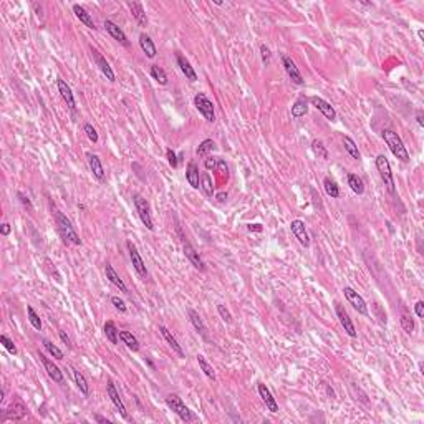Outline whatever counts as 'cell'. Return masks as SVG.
Instances as JSON below:
<instances>
[{"instance_id":"cell-10","label":"cell","mask_w":424,"mask_h":424,"mask_svg":"<svg viewBox=\"0 0 424 424\" xmlns=\"http://www.w3.org/2000/svg\"><path fill=\"white\" fill-rule=\"evenodd\" d=\"M282 63H283V68H285V71H287L288 78H290L295 85H299V86L305 85V80H303V77H302L299 66L295 65V61H293L290 57L282 55Z\"/></svg>"},{"instance_id":"cell-7","label":"cell","mask_w":424,"mask_h":424,"mask_svg":"<svg viewBox=\"0 0 424 424\" xmlns=\"http://www.w3.org/2000/svg\"><path fill=\"white\" fill-rule=\"evenodd\" d=\"M126 247H128L129 259H131V263H133L134 270H136V274L140 275L142 280H146V279H148V268H146V263H144V260H142V257L140 255V252H138L136 245H134L133 242H128V243H126Z\"/></svg>"},{"instance_id":"cell-44","label":"cell","mask_w":424,"mask_h":424,"mask_svg":"<svg viewBox=\"0 0 424 424\" xmlns=\"http://www.w3.org/2000/svg\"><path fill=\"white\" fill-rule=\"evenodd\" d=\"M214 148H216V142H214L212 140H204L199 144V148L196 149V154L197 156H205V154H207L209 151H212Z\"/></svg>"},{"instance_id":"cell-28","label":"cell","mask_w":424,"mask_h":424,"mask_svg":"<svg viewBox=\"0 0 424 424\" xmlns=\"http://www.w3.org/2000/svg\"><path fill=\"white\" fill-rule=\"evenodd\" d=\"M73 14H75V17H77V19H78L83 25H86V27H88V28H91V30H96V25H95V22H93V19H91V15L88 14V12H86L81 5H78V3H75V5H73Z\"/></svg>"},{"instance_id":"cell-23","label":"cell","mask_w":424,"mask_h":424,"mask_svg":"<svg viewBox=\"0 0 424 424\" xmlns=\"http://www.w3.org/2000/svg\"><path fill=\"white\" fill-rule=\"evenodd\" d=\"M86 159H88L90 171L93 173L95 178L98 179V181H103V179H104V167L101 164V159L96 156V154H91V153L86 154Z\"/></svg>"},{"instance_id":"cell-31","label":"cell","mask_w":424,"mask_h":424,"mask_svg":"<svg viewBox=\"0 0 424 424\" xmlns=\"http://www.w3.org/2000/svg\"><path fill=\"white\" fill-rule=\"evenodd\" d=\"M292 118H302V116H305L306 113H308V100L306 98H299L295 103L292 104Z\"/></svg>"},{"instance_id":"cell-57","label":"cell","mask_w":424,"mask_h":424,"mask_svg":"<svg viewBox=\"0 0 424 424\" xmlns=\"http://www.w3.org/2000/svg\"><path fill=\"white\" fill-rule=\"evenodd\" d=\"M262 225L260 224H249V230L250 232H262Z\"/></svg>"},{"instance_id":"cell-13","label":"cell","mask_w":424,"mask_h":424,"mask_svg":"<svg viewBox=\"0 0 424 424\" xmlns=\"http://www.w3.org/2000/svg\"><path fill=\"white\" fill-rule=\"evenodd\" d=\"M310 103H312V106L317 108V110L320 111L326 120H330V121L337 120V111H335V108L331 106L328 101H325L323 98H320V96H312V98H310Z\"/></svg>"},{"instance_id":"cell-20","label":"cell","mask_w":424,"mask_h":424,"mask_svg":"<svg viewBox=\"0 0 424 424\" xmlns=\"http://www.w3.org/2000/svg\"><path fill=\"white\" fill-rule=\"evenodd\" d=\"M91 53H93V58H95L96 65H98V68L101 70V73L104 75V77H106V80H110L111 83L115 81V80H116V77H115V71L111 70L110 63H108L106 60H104V58H103V55H101V53L98 52V50L91 48Z\"/></svg>"},{"instance_id":"cell-48","label":"cell","mask_w":424,"mask_h":424,"mask_svg":"<svg viewBox=\"0 0 424 424\" xmlns=\"http://www.w3.org/2000/svg\"><path fill=\"white\" fill-rule=\"evenodd\" d=\"M260 57H262V61L263 65H270V58H272V53H270V48L265 47V45H260Z\"/></svg>"},{"instance_id":"cell-12","label":"cell","mask_w":424,"mask_h":424,"mask_svg":"<svg viewBox=\"0 0 424 424\" xmlns=\"http://www.w3.org/2000/svg\"><path fill=\"white\" fill-rule=\"evenodd\" d=\"M335 310H337V317H338L340 323H342L343 330L346 331V335H348V337H351V338H355L356 337V328H355L353 322H351L350 315H348V312L345 310V306L337 303V305H335Z\"/></svg>"},{"instance_id":"cell-26","label":"cell","mask_w":424,"mask_h":424,"mask_svg":"<svg viewBox=\"0 0 424 424\" xmlns=\"http://www.w3.org/2000/svg\"><path fill=\"white\" fill-rule=\"evenodd\" d=\"M128 7H129V10H131L134 20L138 22V25H140V27H146V25H148V17H146V12H144V8H142L141 3L140 2H128Z\"/></svg>"},{"instance_id":"cell-50","label":"cell","mask_w":424,"mask_h":424,"mask_svg":"<svg viewBox=\"0 0 424 424\" xmlns=\"http://www.w3.org/2000/svg\"><path fill=\"white\" fill-rule=\"evenodd\" d=\"M111 303L116 310H120L121 313H126V310H128V306H126V303L120 299V297H111Z\"/></svg>"},{"instance_id":"cell-47","label":"cell","mask_w":424,"mask_h":424,"mask_svg":"<svg viewBox=\"0 0 424 424\" xmlns=\"http://www.w3.org/2000/svg\"><path fill=\"white\" fill-rule=\"evenodd\" d=\"M83 129H85L88 140H90L91 142H98V133H96V129L91 126L90 123H86L85 126H83Z\"/></svg>"},{"instance_id":"cell-46","label":"cell","mask_w":424,"mask_h":424,"mask_svg":"<svg viewBox=\"0 0 424 424\" xmlns=\"http://www.w3.org/2000/svg\"><path fill=\"white\" fill-rule=\"evenodd\" d=\"M217 312H219L221 318L225 323H232V313L229 312V308L225 305H217Z\"/></svg>"},{"instance_id":"cell-51","label":"cell","mask_w":424,"mask_h":424,"mask_svg":"<svg viewBox=\"0 0 424 424\" xmlns=\"http://www.w3.org/2000/svg\"><path fill=\"white\" fill-rule=\"evenodd\" d=\"M17 197H19V201H20V202H22V204L25 205V207H27V209H30V211H32V209H33V205H32V201L28 199V196H25L23 192H20V191H19V192H17Z\"/></svg>"},{"instance_id":"cell-16","label":"cell","mask_w":424,"mask_h":424,"mask_svg":"<svg viewBox=\"0 0 424 424\" xmlns=\"http://www.w3.org/2000/svg\"><path fill=\"white\" fill-rule=\"evenodd\" d=\"M257 391H259V396L262 398V401L265 403V408L270 411V413H279V403H277L275 398L272 396V393H270V389L267 388V384L259 383Z\"/></svg>"},{"instance_id":"cell-58","label":"cell","mask_w":424,"mask_h":424,"mask_svg":"<svg viewBox=\"0 0 424 424\" xmlns=\"http://www.w3.org/2000/svg\"><path fill=\"white\" fill-rule=\"evenodd\" d=\"M217 201H219V202H225V201H227V192H219V194H217Z\"/></svg>"},{"instance_id":"cell-41","label":"cell","mask_w":424,"mask_h":424,"mask_svg":"<svg viewBox=\"0 0 424 424\" xmlns=\"http://www.w3.org/2000/svg\"><path fill=\"white\" fill-rule=\"evenodd\" d=\"M151 77H153L159 85H167V75L166 71L161 68L159 65H153L151 66Z\"/></svg>"},{"instance_id":"cell-21","label":"cell","mask_w":424,"mask_h":424,"mask_svg":"<svg viewBox=\"0 0 424 424\" xmlns=\"http://www.w3.org/2000/svg\"><path fill=\"white\" fill-rule=\"evenodd\" d=\"M104 274H106V279L110 280V282L115 285V287L120 288V292L129 293L128 292V287H126V283L123 282V279H121V277L118 275V272H116L115 268H113L111 263H108V262L104 263Z\"/></svg>"},{"instance_id":"cell-43","label":"cell","mask_w":424,"mask_h":424,"mask_svg":"<svg viewBox=\"0 0 424 424\" xmlns=\"http://www.w3.org/2000/svg\"><path fill=\"white\" fill-rule=\"evenodd\" d=\"M27 315H28V322H30V325H32L35 330H39V331H40V330H41V320H40L39 315H37L35 310H33V306H30V305L27 306Z\"/></svg>"},{"instance_id":"cell-36","label":"cell","mask_w":424,"mask_h":424,"mask_svg":"<svg viewBox=\"0 0 424 424\" xmlns=\"http://www.w3.org/2000/svg\"><path fill=\"white\" fill-rule=\"evenodd\" d=\"M343 144H345V149L348 151V154H350L351 158L356 159V161H360V158H362V154H360L358 151V146H356V142L351 140L350 136H345L343 138Z\"/></svg>"},{"instance_id":"cell-56","label":"cell","mask_w":424,"mask_h":424,"mask_svg":"<svg viewBox=\"0 0 424 424\" xmlns=\"http://www.w3.org/2000/svg\"><path fill=\"white\" fill-rule=\"evenodd\" d=\"M10 230H12L10 224H7V222H3V224H2V229H0V232H2V236H8V234H10Z\"/></svg>"},{"instance_id":"cell-3","label":"cell","mask_w":424,"mask_h":424,"mask_svg":"<svg viewBox=\"0 0 424 424\" xmlns=\"http://www.w3.org/2000/svg\"><path fill=\"white\" fill-rule=\"evenodd\" d=\"M166 404L169 406V409L173 411L174 414H178V416L181 418L184 423H192V421H196V419H197L196 414L192 413V411L189 409L186 404H184V401L178 396V394H167V396H166Z\"/></svg>"},{"instance_id":"cell-8","label":"cell","mask_w":424,"mask_h":424,"mask_svg":"<svg viewBox=\"0 0 424 424\" xmlns=\"http://www.w3.org/2000/svg\"><path fill=\"white\" fill-rule=\"evenodd\" d=\"M343 293H345L348 303L353 306L356 312H358L360 315H368V305H366V302H364V299L360 295L358 292L353 290L351 287H345V288H343Z\"/></svg>"},{"instance_id":"cell-6","label":"cell","mask_w":424,"mask_h":424,"mask_svg":"<svg viewBox=\"0 0 424 424\" xmlns=\"http://www.w3.org/2000/svg\"><path fill=\"white\" fill-rule=\"evenodd\" d=\"M194 106L196 110L204 116L209 123H214L216 121V111H214V103L207 98L204 93H197L194 96Z\"/></svg>"},{"instance_id":"cell-14","label":"cell","mask_w":424,"mask_h":424,"mask_svg":"<svg viewBox=\"0 0 424 424\" xmlns=\"http://www.w3.org/2000/svg\"><path fill=\"white\" fill-rule=\"evenodd\" d=\"M290 230H292L293 237H295L297 241L302 243V245H303V247L310 245V237H308V232H306V229H305V222L303 221H300V219L292 221Z\"/></svg>"},{"instance_id":"cell-38","label":"cell","mask_w":424,"mask_h":424,"mask_svg":"<svg viewBox=\"0 0 424 424\" xmlns=\"http://www.w3.org/2000/svg\"><path fill=\"white\" fill-rule=\"evenodd\" d=\"M323 186H325L326 194H328L331 199H338V197H340V187H338V184L333 181V179L325 178V181H323Z\"/></svg>"},{"instance_id":"cell-25","label":"cell","mask_w":424,"mask_h":424,"mask_svg":"<svg viewBox=\"0 0 424 424\" xmlns=\"http://www.w3.org/2000/svg\"><path fill=\"white\" fill-rule=\"evenodd\" d=\"M159 331H161V335H162V337H164V340L167 342V345H169L171 348H173L174 353H178L179 356H181V358H184V350H182V346L179 345V342H178V340H176L174 335L171 333V331L167 330L164 325H159Z\"/></svg>"},{"instance_id":"cell-18","label":"cell","mask_w":424,"mask_h":424,"mask_svg":"<svg viewBox=\"0 0 424 424\" xmlns=\"http://www.w3.org/2000/svg\"><path fill=\"white\" fill-rule=\"evenodd\" d=\"M25 416H27V406L20 400H15L5 411V418L14 419V421H20V419H23Z\"/></svg>"},{"instance_id":"cell-4","label":"cell","mask_w":424,"mask_h":424,"mask_svg":"<svg viewBox=\"0 0 424 424\" xmlns=\"http://www.w3.org/2000/svg\"><path fill=\"white\" fill-rule=\"evenodd\" d=\"M376 169L378 173H380V178L381 181L384 182L386 189H388L391 194H394V191H396V187H394V178H393V173H391V166H389V161L386 159L384 154H380V156L376 158Z\"/></svg>"},{"instance_id":"cell-17","label":"cell","mask_w":424,"mask_h":424,"mask_svg":"<svg viewBox=\"0 0 424 424\" xmlns=\"http://www.w3.org/2000/svg\"><path fill=\"white\" fill-rule=\"evenodd\" d=\"M40 362L43 363V366H45V369H47V373H48V376L52 378V380L55 381V383L63 384L65 378H63V373L60 371V368H58L57 364L52 362V360L47 358V356L41 355V353H40Z\"/></svg>"},{"instance_id":"cell-32","label":"cell","mask_w":424,"mask_h":424,"mask_svg":"<svg viewBox=\"0 0 424 424\" xmlns=\"http://www.w3.org/2000/svg\"><path fill=\"white\" fill-rule=\"evenodd\" d=\"M120 340L124 343L126 346L129 348V350H133V351H140V342H138V338L134 337V335L131 333V331L121 330V331H120Z\"/></svg>"},{"instance_id":"cell-24","label":"cell","mask_w":424,"mask_h":424,"mask_svg":"<svg viewBox=\"0 0 424 424\" xmlns=\"http://www.w3.org/2000/svg\"><path fill=\"white\" fill-rule=\"evenodd\" d=\"M186 179H187L189 186H191L192 189H199V187H201L199 166H197L194 161H189L187 169H186Z\"/></svg>"},{"instance_id":"cell-34","label":"cell","mask_w":424,"mask_h":424,"mask_svg":"<svg viewBox=\"0 0 424 424\" xmlns=\"http://www.w3.org/2000/svg\"><path fill=\"white\" fill-rule=\"evenodd\" d=\"M104 330V335H106V338L110 340V342L113 343V345H116L118 343V338H120V330L116 328V325L113 322H106L103 326Z\"/></svg>"},{"instance_id":"cell-40","label":"cell","mask_w":424,"mask_h":424,"mask_svg":"<svg viewBox=\"0 0 424 424\" xmlns=\"http://www.w3.org/2000/svg\"><path fill=\"white\" fill-rule=\"evenodd\" d=\"M401 326L408 335H411L414 331V320H413V317L408 313V310H403V313H401Z\"/></svg>"},{"instance_id":"cell-49","label":"cell","mask_w":424,"mask_h":424,"mask_svg":"<svg viewBox=\"0 0 424 424\" xmlns=\"http://www.w3.org/2000/svg\"><path fill=\"white\" fill-rule=\"evenodd\" d=\"M166 156H167V162H169V166L173 167V169H176V167L179 166V161H178V156H176V153L171 148L166 149Z\"/></svg>"},{"instance_id":"cell-15","label":"cell","mask_w":424,"mask_h":424,"mask_svg":"<svg viewBox=\"0 0 424 424\" xmlns=\"http://www.w3.org/2000/svg\"><path fill=\"white\" fill-rule=\"evenodd\" d=\"M57 86H58V91H60L61 98L65 100L66 106L70 108V111H71V113H75V111H77V101H75V96H73V93H71V88H70V85H66L65 80L58 78V80H57Z\"/></svg>"},{"instance_id":"cell-53","label":"cell","mask_w":424,"mask_h":424,"mask_svg":"<svg viewBox=\"0 0 424 424\" xmlns=\"http://www.w3.org/2000/svg\"><path fill=\"white\" fill-rule=\"evenodd\" d=\"M414 313H416L419 318L424 317V302L423 300L416 302V305H414Z\"/></svg>"},{"instance_id":"cell-19","label":"cell","mask_w":424,"mask_h":424,"mask_svg":"<svg viewBox=\"0 0 424 424\" xmlns=\"http://www.w3.org/2000/svg\"><path fill=\"white\" fill-rule=\"evenodd\" d=\"M103 25H104V28H106V32L110 33L116 41H120V43L124 45V47H129V40H128V37H126V33L121 30L115 22H111V20H104Z\"/></svg>"},{"instance_id":"cell-33","label":"cell","mask_w":424,"mask_h":424,"mask_svg":"<svg viewBox=\"0 0 424 424\" xmlns=\"http://www.w3.org/2000/svg\"><path fill=\"white\" fill-rule=\"evenodd\" d=\"M348 186H350L351 191L358 196H362L364 192V182L358 174H348Z\"/></svg>"},{"instance_id":"cell-27","label":"cell","mask_w":424,"mask_h":424,"mask_svg":"<svg viewBox=\"0 0 424 424\" xmlns=\"http://www.w3.org/2000/svg\"><path fill=\"white\" fill-rule=\"evenodd\" d=\"M70 373H71V376H73L75 384H77V388L80 389V393L88 396V394H90V384H88L86 378L83 376V373L78 371V369L73 368V366H70Z\"/></svg>"},{"instance_id":"cell-29","label":"cell","mask_w":424,"mask_h":424,"mask_svg":"<svg viewBox=\"0 0 424 424\" xmlns=\"http://www.w3.org/2000/svg\"><path fill=\"white\" fill-rule=\"evenodd\" d=\"M176 60H178V65H179V68H181V71L184 73V77H186L189 81L194 83L197 80V73H196V70L191 66V63H189L182 55H179V53H178V57H176Z\"/></svg>"},{"instance_id":"cell-45","label":"cell","mask_w":424,"mask_h":424,"mask_svg":"<svg viewBox=\"0 0 424 424\" xmlns=\"http://www.w3.org/2000/svg\"><path fill=\"white\" fill-rule=\"evenodd\" d=\"M0 343H2L3 348H5V350L8 351V353L17 355V346H15V343L12 342V340L8 338L7 335H0Z\"/></svg>"},{"instance_id":"cell-35","label":"cell","mask_w":424,"mask_h":424,"mask_svg":"<svg viewBox=\"0 0 424 424\" xmlns=\"http://www.w3.org/2000/svg\"><path fill=\"white\" fill-rule=\"evenodd\" d=\"M312 151H313L315 156H317L318 159H323V161H326V159L330 158L328 149H326L325 144H323L322 141H318V140H313L312 141Z\"/></svg>"},{"instance_id":"cell-42","label":"cell","mask_w":424,"mask_h":424,"mask_svg":"<svg viewBox=\"0 0 424 424\" xmlns=\"http://www.w3.org/2000/svg\"><path fill=\"white\" fill-rule=\"evenodd\" d=\"M41 343H43L45 350H47L48 353L53 356V358H57V360H63V356H65V355H63V351H61L57 345H53V343L50 342V340L43 338V340H41Z\"/></svg>"},{"instance_id":"cell-11","label":"cell","mask_w":424,"mask_h":424,"mask_svg":"<svg viewBox=\"0 0 424 424\" xmlns=\"http://www.w3.org/2000/svg\"><path fill=\"white\" fill-rule=\"evenodd\" d=\"M106 393H108V396H110V400H111L113 404H115L116 408H118V411H120L121 416H123L124 419H129V416H128V409H126V406H124L123 400H121V396H120L118 389H116V386H115V383H113L111 380H108V383H106Z\"/></svg>"},{"instance_id":"cell-30","label":"cell","mask_w":424,"mask_h":424,"mask_svg":"<svg viewBox=\"0 0 424 424\" xmlns=\"http://www.w3.org/2000/svg\"><path fill=\"white\" fill-rule=\"evenodd\" d=\"M140 47L142 52L146 53V57L148 58H154L156 57V45H154V41L151 40L149 35H146V33H141L140 35Z\"/></svg>"},{"instance_id":"cell-55","label":"cell","mask_w":424,"mask_h":424,"mask_svg":"<svg viewBox=\"0 0 424 424\" xmlns=\"http://www.w3.org/2000/svg\"><path fill=\"white\" fill-rule=\"evenodd\" d=\"M58 335H60V340H61V342L65 343V345L68 346V348H71V340H70V337H68V335H66L65 331H61V330L58 331Z\"/></svg>"},{"instance_id":"cell-59","label":"cell","mask_w":424,"mask_h":424,"mask_svg":"<svg viewBox=\"0 0 424 424\" xmlns=\"http://www.w3.org/2000/svg\"><path fill=\"white\" fill-rule=\"evenodd\" d=\"M416 120H418V124H419V126H424V121H423V113H421V111H418V116H416Z\"/></svg>"},{"instance_id":"cell-9","label":"cell","mask_w":424,"mask_h":424,"mask_svg":"<svg viewBox=\"0 0 424 424\" xmlns=\"http://www.w3.org/2000/svg\"><path fill=\"white\" fill-rule=\"evenodd\" d=\"M182 250H184V255H186L187 257V260L189 262L192 263V265H194L197 270H201V272H205V262L202 260V257H201L199 255V252H197L194 247L191 245V242L189 241H184L182 242Z\"/></svg>"},{"instance_id":"cell-2","label":"cell","mask_w":424,"mask_h":424,"mask_svg":"<svg viewBox=\"0 0 424 424\" xmlns=\"http://www.w3.org/2000/svg\"><path fill=\"white\" fill-rule=\"evenodd\" d=\"M55 221H57V225H58V230H60L61 237L65 241L71 242L73 245H81V239H80L78 232L75 230L73 224L65 214L61 212H55Z\"/></svg>"},{"instance_id":"cell-5","label":"cell","mask_w":424,"mask_h":424,"mask_svg":"<svg viewBox=\"0 0 424 424\" xmlns=\"http://www.w3.org/2000/svg\"><path fill=\"white\" fill-rule=\"evenodd\" d=\"M133 202H134V207H136L138 216H140L142 224L146 225V229L154 230V224H153V219H151V209H149L148 201H146L144 197L140 196V194H134L133 196Z\"/></svg>"},{"instance_id":"cell-37","label":"cell","mask_w":424,"mask_h":424,"mask_svg":"<svg viewBox=\"0 0 424 424\" xmlns=\"http://www.w3.org/2000/svg\"><path fill=\"white\" fill-rule=\"evenodd\" d=\"M197 363H199V366H201V369H202L204 371V375L209 378V380H216V371H214V368L211 366V364H209V362L207 360L204 358L202 355H197Z\"/></svg>"},{"instance_id":"cell-52","label":"cell","mask_w":424,"mask_h":424,"mask_svg":"<svg viewBox=\"0 0 424 424\" xmlns=\"http://www.w3.org/2000/svg\"><path fill=\"white\" fill-rule=\"evenodd\" d=\"M204 167L207 171H216L217 169V158H207L204 161Z\"/></svg>"},{"instance_id":"cell-22","label":"cell","mask_w":424,"mask_h":424,"mask_svg":"<svg viewBox=\"0 0 424 424\" xmlns=\"http://www.w3.org/2000/svg\"><path fill=\"white\" fill-rule=\"evenodd\" d=\"M187 315H189V320H191L192 326L196 328L197 333L201 335L204 340H209V335H207V326H205V323L202 322V318H201V315L196 312V310L189 308L187 310Z\"/></svg>"},{"instance_id":"cell-1","label":"cell","mask_w":424,"mask_h":424,"mask_svg":"<svg viewBox=\"0 0 424 424\" xmlns=\"http://www.w3.org/2000/svg\"><path fill=\"white\" fill-rule=\"evenodd\" d=\"M383 140L386 142V146L389 148V151L393 153L394 158H398L403 162H409V153L406 149L404 142L400 138V134L393 129H384L383 131Z\"/></svg>"},{"instance_id":"cell-39","label":"cell","mask_w":424,"mask_h":424,"mask_svg":"<svg viewBox=\"0 0 424 424\" xmlns=\"http://www.w3.org/2000/svg\"><path fill=\"white\" fill-rule=\"evenodd\" d=\"M201 189L204 191V194L207 197H212L214 196V186H212V179L211 176L207 173H202L201 174Z\"/></svg>"},{"instance_id":"cell-54","label":"cell","mask_w":424,"mask_h":424,"mask_svg":"<svg viewBox=\"0 0 424 424\" xmlns=\"http://www.w3.org/2000/svg\"><path fill=\"white\" fill-rule=\"evenodd\" d=\"M217 167H219V169L222 171V173L225 174V178H227V173H229V166L225 164V161H224V159H217Z\"/></svg>"}]
</instances>
